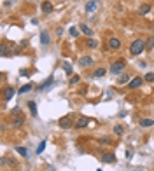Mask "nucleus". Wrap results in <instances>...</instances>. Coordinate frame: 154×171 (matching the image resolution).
I'll return each instance as SVG.
<instances>
[{"label": "nucleus", "instance_id": "1", "mask_svg": "<svg viewBox=\"0 0 154 171\" xmlns=\"http://www.w3.org/2000/svg\"><path fill=\"white\" fill-rule=\"evenodd\" d=\"M144 51H145V42H144V40H140V38H138V40H135L133 44L130 46V53L133 54V56H138V54H142Z\"/></svg>", "mask_w": 154, "mask_h": 171}, {"label": "nucleus", "instance_id": "2", "mask_svg": "<svg viewBox=\"0 0 154 171\" xmlns=\"http://www.w3.org/2000/svg\"><path fill=\"white\" fill-rule=\"evenodd\" d=\"M123 72H124V61H123V59L114 61L112 65H111V73H114V75H121Z\"/></svg>", "mask_w": 154, "mask_h": 171}, {"label": "nucleus", "instance_id": "3", "mask_svg": "<svg viewBox=\"0 0 154 171\" xmlns=\"http://www.w3.org/2000/svg\"><path fill=\"white\" fill-rule=\"evenodd\" d=\"M14 94H16V89L12 88V86H9V88H5V89H4L2 98H4V101H11V100L14 98Z\"/></svg>", "mask_w": 154, "mask_h": 171}, {"label": "nucleus", "instance_id": "4", "mask_svg": "<svg viewBox=\"0 0 154 171\" xmlns=\"http://www.w3.org/2000/svg\"><path fill=\"white\" fill-rule=\"evenodd\" d=\"M58 124H60V127H63V129H69V127L74 126V124H72V119H70L69 115H67V117H61Z\"/></svg>", "mask_w": 154, "mask_h": 171}, {"label": "nucleus", "instance_id": "5", "mask_svg": "<svg viewBox=\"0 0 154 171\" xmlns=\"http://www.w3.org/2000/svg\"><path fill=\"white\" fill-rule=\"evenodd\" d=\"M91 65H93V58H91V56H82V58L79 59V67H82V68L91 67Z\"/></svg>", "mask_w": 154, "mask_h": 171}, {"label": "nucleus", "instance_id": "6", "mask_svg": "<svg viewBox=\"0 0 154 171\" xmlns=\"http://www.w3.org/2000/svg\"><path fill=\"white\" fill-rule=\"evenodd\" d=\"M121 47V40L117 38V37H112L111 40H109V49H114V51H117Z\"/></svg>", "mask_w": 154, "mask_h": 171}, {"label": "nucleus", "instance_id": "7", "mask_svg": "<svg viewBox=\"0 0 154 171\" xmlns=\"http://www.w3.org/2000/svg\"><path fill=\"white\" fill-rule=\"evenodd\" d=\"M142 84H144V79H142V77H135L133 80L130 82V86H128V88H130V89H138Z\"/></svg>", "mask_w": 154, "mask_h": 171}, {"label": "nucleus", "instance_id": "8", "mask_svg": "<svg viewBox=\"0 0 154 171\" xmlns=\"http://www.w3.org/2000/svg\"><path fill=\"white\" fill-rule=\"evenodd\" d=\"M102 161H103V162H107V164L116 162V156H114L112 152H105V154L102 156Z\"/></svg>", "mask_w": 154, "mask_h": 171}, {"label": "nucleus", "instance_id": "9", "mask_svg": "<svg viewBox=\"0 0 154 171\" xmlns=\"http://www.w3.org/2000/svg\"><path fill=\"white\" fill-rule=\"evenodd\" d=\"M96 7H98V4H96V0H90V2L86 4V12H90V14H93L95 11H96Z\"/></svg>", "mask_w": 154, "mask_h": 171}, {"label": "nucleus", "instance_id": "10", "mask_svg": "<svg viewBox=\"0 0 154 171\" xmlns=\"http://www.w3.org/2000/svg\"><path fill=\"white\" fill-rule=\"evenodd\" d=\"M79 30H81V32H82L84 35H88L90 38L93 37V30H91L90 26H88V25H84V23H81V25H79Z\"/></svg>", "mask_w": 154, "mask_h": 171}, {"label": "nucleus", "instance_id": "11", "mask_svg": "<svg viewBox=\"0 0 154 171\" xmlns=\"http://www.w3.org/2000/svg\"><path fill=\"white\" fill-rule=\"evenodd\" d=\"M40 44H42V46H49V33H47L46 30L40 32Z\"/></svg>", "mask_w": 154, "mask_h": 171}, {"label": "nucleus", "instance_id": "12", "mask_svg": "<svg viewBox=\"0 0 154 171\" xmlns=\"http://www.w3.org/2000/svg\"><path fill=\"white\" fill-rule=\"evenodd\" d=\"M53 82H54V77L51 75V77H49V79H47L46 82H44V84H40V86H39L37 89H39V91H44V89H47V88H49V86H51Z\"/></svg>", "mask_w": 154, "mask_h": 171}, {"label": "nucleus", "instance_id": "13", "mask_svg": "<svg viewBox=\"0 0 154 171\" xmlns=\"http://www.w3.org/2000/svg\"><path fill=\"white\" fill-rule=\"evenodd\" d=\"M88 126V119L86 117H81L75 124H74V127H77V129H82V127H86Z\"/></svg>", "mask_w": 154, "mask_h": 171}, {"label": "nucleus", "instance_id": "14", "mask_svg": "<svg viewBox=\"0 0 154 171\" xmlns=\"http://www.w3.org/2000/svg\"><path fill=\"white\" fill-rule=\"evenodd\" d=\"M51 11H53V4H51V2H44V4H42V12H44V14H49Z\"/></svg>", "mask_w": 154, "mask_h": 171}, {"label": "nucleus", "instance_id": "15", "mask_svg": "<svg viewBox=\"0 0 154 171\" xmlns=\"http://www.w3.org/2000/svg\"><path fill=\"white\" fill-rule=\"evenodd\" d=\"M86 46L90 47V49H96L98 47V42L95 40V38H88V42H86Z\"/></svg>", "mask_w": 154, "mask_h": 171}, {"label": "nucleus", "instance_id": "16", "mask_svg": "<svg viewBox=\"0 0 154 171\" xmlns=\"http://www.w3.org/2000/svg\"><path fill=\"white\" fill-rule=\"evenodd\" d=\"M16 152L19 156H23V157H28V150H26L25 147H16Z\"/></svg>", "mask_w": 154, "mask_h": 171}, {"label": "nucleus", "instance_id": "17", "mask_svg": "<svg viewBox=\"0 0 154 171\" xmlns=\"http://www.w3.org/2000/svg\"><path fill=\"white\" fill-rule=\"evenodd\" d=\"M28 108H30V114L35 117V115H37V105H35V101H30V103H28Z\"/></svg>", "mask_w": 154, "mask_h": 171}, {"label": "nucleus", "instance_id": "18", "mask_svg": "<svg viewBox=\"0 0 154 171\" xmlns=\"http://www.w3.org/2000/svg\"><path fill=\"white\" fill-rule=\"evenodd\" d=\"M152 124H154L152 119H142V121H140V126H142V127H149V126H152Z\"/></svg>", "mask_w": 154, "mask_h": 171}, {"label": "nucleus", "instance_id": "19", "mask_svg": "<svg viewBox=\"0 0 154 171\" xmlns=\"http://www.w3.org/2000/svg\"><path fill=\"white\" fill-rule=\"evenodd\" d=\"M32 86H33V84H26V86H23V88L19 89V94H25V93L32 91Z\"/></svg>", "mask_w": 154, "mask_h": 171}, {"label": "nucleus", "instance_id": "20", "mask_svg": "<svg viewBox=\"0 0 154 171\" xmlns=\"http://www.w3.org/2000/svg\"><path fill=\"white\" fill-rule=\"evenodd\" d=\"M149 11H151V5H147V4L140 5V9H138V12H140V14H147Z\"/></svg>", "mask_w": 154, "mask_h": 171}, {"label": "nucleus", "instance_id": "21", "mask_svg": "<svg viewBox=\"0 0 154 171\" xmlns=\"http://www.w3.org/2000/svg\"><path fill=\"white\" fill-rule=\"evenodd\" d=\"M44 148H46V140H42V141H40V145L37 147V154H39V156L44 152Z\"/></svg>", "mask_w": 154, "mask_h": 171}, {"label": "nucleus", "instance_id": "22", "mask_svg": "<svg viewBox=\"0 0 154 171\" xmlns=\"http://www.w3.org/2000/svg\"><path fill=\"white\" fill-rule=\"evenodd\" d=\"M105 73H107V70H105V68H98V70L95 72V77H96V79H100V77H103Z\"/></svg>", "mask_w": 154, "mask_h": 171}, {"label": "nucleus", "instance_id": "23", "mask_svg": "<svg viewBox=\"0 0 154 171\" xmlns=\"http://www.w3.org/2000/svg\"><path fill=\"white\" fill-rule=\"evenodd\" d=\"M63 70L67 72V75H70L72 73V65H70V63H63Z\"/></svg>", "mask_w": 154, "mask_h": 171}, {"label": "nucleus", "instance_id": "24", "mask_svg": "<svg viewBox=\"0 0 154 171\" xmlns=\"http://www.w3.org/2000/svg\"><path fill=\"white\" fill-rule=\"evenodd\" d=\"M23 119H16V121H12V127H21V126H23Z\"/></svg>", "mask_w": 154, "mask_h": 171}, {"label": "nucleus", "instance_id": "25", "mask_svg": "<svg viewBox=\"0 0 154 171\" xmlns=\"http://www.w3.org/2000/svg\"><path fill=\"white\" fill-rule=\"evenodd\" d=\"M145 47H147V49H152V47H154V37H149V38H147Z\"/></svg>", "mask_w": 154, "mask_h": 171}, {"label": "nucleus", "instance_id": "26", "mask_svg": "<svg viewBox=\"0 0 154 171\" xmlns=\"http://www.w3.org/2000/svg\"><path fill=\"white\" fill-rule=\"evenodd\" d=\"M147 82H154V72H149V73H145V77H144Z\"/></svg>", "mask_w": 154, "mask_h": 171}, {"label": "nucleus", "instance_id": "27", "mask_svg": "<svg viewBox=\"0 0 154 171\" xmlns=\"http://www.w3.org/2000/svg\"><path fill=\"white\" fill-rule=\"evenodd\" d=\"M70 35H72L74 38H75V37L79 35V28H75V26H72V28H70Z\"/></svg>", "mask_w": 154, "mask_h": 171}, {"label": "nucleus", "instance_id": "28", "mask_svg": "<svg viewBox=\"0 0 154 171\" xmlns=\"http://www.w3.org/2000/svg\"><path fill=\"white\" fill-rule=\"evenodd\" d=\"M114 133H116L117 136H121V135H123V126H116V127H114Z\"/></svg>", "mask_w": 154, "mask_h": 171}, {"label": "nucleus", "instance_id": "29", "mask_svg": "<svg viewBox=\"0 0 154 171\" xmlns=\"http://www.w3.org/2000/svg\"><path fill=\"white\" fill-rule=\"evenodd\" d=\"M124 82H128V75L124 73V75H119V84H124Z\"/></svg>", "mask_w": 154, "mask_h": 171}, {"label": "nucleus", "instance_id": "30", "mask_svg": "<svg viewBox=\"0 0 154 171\" xmlns=\"http://www.w3.org/2000/svg\"><path fill=\"white\" fill-rule=\"evenodd\" d=\"M77 82H79V77H77V75H74V77L70 79V84H77Z\"/></svg>", "mask_w": 154, "mask_h": 171}, {"label": "nucleus", "instance_id": "31", "mask_svg": "<svg viewBox=\"0 0 154 171\" xmlns=\"http://www.w3.org/2000/svg\"><path fill=\"white\" fill-rule=\"evenodd\" d=\"M7 54V49H5V46H2V56H5Z\"/></svg>", "mask_w": 154, "mask_h": 171}, {"label": "nucleus", "instance_id": "32", "mask_svg": "<svg viewBox=\"0 0 154 171\" xmlns=\"http://www.w3.org/2000/svg\"><path fill=\"white\" fill-rule=\"evenodd\" d=\"M74 2H77V0H74Z\"/></svg>", "mask_w": 154, "mask_h": 171}]
</instances>
